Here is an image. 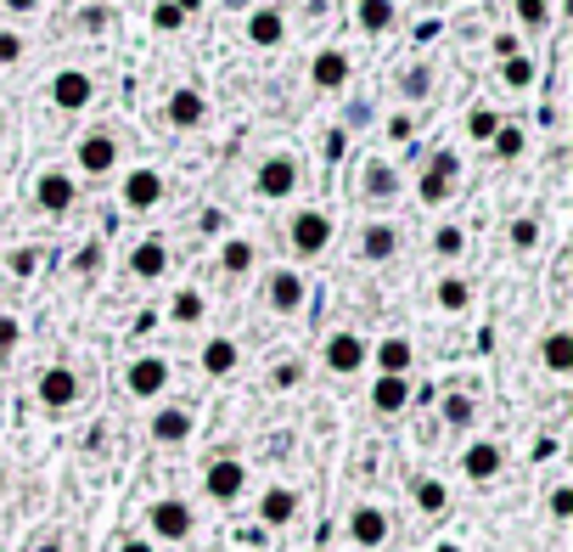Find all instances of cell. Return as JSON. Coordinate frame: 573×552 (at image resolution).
Instances as JSON below:
<instances>
[{
    "instance_id": "6da1fadb",
    "label": "cell",
    "mask_w": 573,
    "mask_h": 552,
    "mask_svg": "<svg viewBox=\"0 0 573 552\" xmlns=\"http://www.w3.org/2000/svg\"><path fill=\"white\" fill-rule=\"evenodd\" d=\"M456 181H461V158L450 147H438V152H427V170L416 181V198L422 204H445L450 192H456Z\"/></svg>"
},
{
    "instance_id": "7a4b0ae2",
    "label": "cell",
    "mask_w": 573,
    "mask_h": 552,
    "mask_svg": "<svg viewBox=\"0 0 573 552\" xmlns=\"http://www.w3.org/2000/svg\"><path fill=\"white\" fill-rule=\"evenodd\" d=\"M253 192H259V198H270V204L292 198V192H298V158H287V152H270V158H259Z\"/></svg>"
},
{
    "instance_id": "3957f363",
    "label": "cell",
    "mask_w": 573,
    "mask_h": 552,
    "mask_svg": "<svg viewBox=\"0 0 573 552\" xmlns=\"http://www.w3.org/2000/svg\"><path fill=\"white\" fill-rule=\"evenodd\" d=\"M287 243H292V254H303V259L326 254V243H332V220H326L321 209H298L292 225H287Z\"/></svg>"
},
{
    "instance_id": "277c9868",
    "label": "cell",
    "mask_w": 573,
    "mask_h": 552,
    "mask_svg": "<svg viewBox=\"0 0 573 552\" xmlns=\"http://www.w3.org/2000/svg\"><path fill=\"white\" fill-rule=\"evenodd\" d=\"M202 491H209V502H236L248 491V468L236 457H214L209 468H202Z\"/></svg>"
},
{
    "instance_id": "5b68a950",
    "label": "cell",
    "mask_w": 573,
    "mask_h": 552,
    "mask_svg": "<svg viewBox=\"0 0 573 552\" xmlns=\"http://www.w3.org/2000/svg\"><path fill=\"white\" fill-rule=\"evenodd\" d=\"M124 389L135 401H158L169 389V361H163V355H141V361H129L124 367Z\"/></svg>"
},
{
    "instance_id": "8992f818",
    "label": "cell",
    "mask_w": 573,
    "mask_h": 552,
    "mask_svg": "<svg viewBox=\"0 0 573 552\" xmlns=\"http://www.w3.org/2000/svg\"><path fill=\"white\" fill-rule=\"evenodd\" d=\"M147 525H152V536H158V541H186L197 518H191V507H186L180 496H163V502H152Z\"/></svg>"
},
{
    "instance_id": "52a82bcc",
    "label": "cell",
    "mask_w": 573,
    "mask_h": 552,
    "mask_svg": "<svg viewBox=\"0 0 573 552\" xmlns=\"http://www.w3.org/2000/svg\"><path fill=\"white\" fill-rule=\"evenodd\" d=\"M51 102H57L62 113H85V108L96 102V79H90L85 69H62V74L51 79Z\"/></svg>"
},
{
    "instance_id": "ba28073f",
    "label": "cell",
    "mask_w": 573,
    "mask_h": 552,
    "mask_svg": "<svg viewBox=\"0 0 573 552\" xmlns=\"http://www.w3.org/2000/svg\"><path fill=\"white\" fill-rule=\"evenodd\" d=\"M34 395H40V406H51V412H67L79 401V372L74 367H46L40 383H34Z\"/></svg>"
},
{
    "instance_id": "9c48e42d",
    "label": "cell",
    "mask_w": 573,
    "mask_h": 552,
    "mask_svg": "<svg viewBox=\"0 0 573 552\" xmlns=\"http://www.w3.org/2000/svg\"><path fill=\"white\" fill-rule=\"evenodd\" d=\"M365 361H371V344H365L360 333H332V339H326V372L349 378V372H360Z\"/></svg>"
},
{
    "instance_id": "30bf717a",
    "label": "cell",
    "mask_w": 573,
    "mask_h": 552,
    "mask_svg": "<svg viewBox=\"0 0 573 552\" xmlns=\"http://www.w3.org/2000/svg\"><path fill=\"white\" fill-rule=\"evenodd\" d=\"M79 170L85 175H113L119 170V142L108 136V130H90V136H79Z\"/></svg>"
},
{
    "instance_id": "8fae6325",
    "label": "cell",
    "mask_w": 573,
    "mask_h": 552,
    "mask_svg": "<svg viewBox=\"0 0 573 552\" xmlns=\"http://www.w3.org/2000/svg\"><path fill=\"white\" fill-rule=\"evenodd\" d=\"M264 299H270V310H276V316H298V310H303V299H310V287H303V277H298V271H270Z\"/></svg>"
},
{
    "instance_id": "7c38bea8",
    "label": "cell",
    "mask_w": 573,
    "mask_h": 552,
    "mask_svg": "<svg viewBox=\"0 0 573 552\" xmlns=\"http://www.w3.org/2000/svg\"><path fill=\"white\" fill-rule=\"evenodd\" d=\"M158 204H163V175L147 170V164L129 170V175H124V209H129V214H147V209H158Z\"/></svg>"
},
{
    "instance_id": "4fadbf2b",
    "label": "cell",
    "mask_w": 573,
    "mask_h": 552,
    "mask_svg": "<svg viewBox=\"0 0 573 552\" xmlns=\"http://www.w3.org/2000/svg\"><path fill=\"white\" fill-rule=\"evenodd\" d=\"M34 204H40L46 214H62V209H74V204H79V186H74V175H62V170H46L40 181H34Z\"/></svg>"
},
{
    "instance_id": "5bb4252c",
    "label": "cell",
    "mask_w": 573,
    "mask_h": 552,
    "mask_svg": "<svg viewBox=\"0 0 573 552\" xmlns=\"http://www.w3.org/2000/svg\"><path fill=\"white\" fill-rule=\"evenodd\" d=\"M500 463H506V451H500L495 440H472V445L461 451V474H466L472 484H489V479L500 474Z\"/></svg>"
},
{
    "instance_id": "9a60e30c",
    "label": "cell",
    "mask_w": 573,
    "mask_h": 552,
    "mask_svg": "<svg viewBox=\"0 0 573 552\" xmlns=\"http://www.w3.org/2000/svg\"><path fill=\"white\" fill-rule=\"evenodd\" d=\"M388 530H394V525H388V513H383V507H371V502H360V507L349 513V541H354V547H383Z\"/></svg>"
},
{
    "instance_id": "2e32d148",
    "label": "cell",
    "mask_w": 573,
    "mask_h": 552,
    "mask_svg": "<svg viewBox=\"0 0 573 552\" xmlns=\"http://www.w3.org/2000/svg\"><path fill=\"white\" fill-rule=\"evenodd\" d=\"M163 119L175 124V130H197L202 119H209V102H202V90H169V102H163Z\"/></svg>"
},
{
    "instance_id": "e0dca14e",
    "label": "cell",
    "mask_w": 573,
    "mask_h": 552,
    "mask_svg": "<svg viewBox=\"0 0 573 552\" xmlns=\"http://www.w3.org/2000/svg\"><path fill=\"white\" fill-rule=\"evenodd\" d=\"M248 40H253L259 51H276V46L287 40V17H282L276 7H253V12H248Z\"/></svg>"
},
{
    "instance_id": "ac0fdd59",
    "label": "cell",
    "mask_w": 573,
    "mask_h": 552,
    "mask_svg": "<svg viewBox=\"0 0 573 552\" xmlns=\"http://www.w3.org/2000/svg\"><path fill=\"white\" fill-rule=\"evenodd\" d=\"M360 186H365L371 204H394V198H399V164H394V158H371Z\"/></svg>"
},
{
    "instance_id": "d6986e66",
    "label": "cell",
    "mask_w": 573,
    "mask_h": 552,
    "mask_svg": "<svg viewBox=\"0 0 573 552\" xmlns=\"http://www.w3.org/2000/svg\"><path fill=\"white\" fill-rule=\"evenodd\" d=\"M360 254L371 259V266L394 259V254H399V225H394V220H371L365 232H360Z\"/></svg>"
},
{
    "instance_id": "ffe728a7",
    "label": "cell",
    "mask_w": 573,
    "mask_h": 552,
    "mask_svg": "<svg viewBox=\"0 0 573 552\" xmlns=\"http://www.w3.org/2000/svg\"><path fill=\"white\" fill-rule=\"evenodd\" d=\"M129 271L141 277V282H158V277H169V243H163V237H147V243H135V254H129Z\"/></svg>"
},
{
    "instance_id": "44dd1931",
    "label": "cell",
    "mask_w": 573,
    "mask_h": 552,
    "mask_svg": "<svg viewBox=\"0 0 573 552\" xmlns=\"http://www.w3.org/2000/svg\"><path fill=\"white\" fill-rule=\"evenodd\" d=\"M310 79H315V90H344L349 85V51H315Z\"/></svg>"
},
{
    "instance_id": "7402d4cb",
    "label": "cell",
    "mask_w": 573,
    "mask_h": 552,
    "mask_svg": "<svg viewBox=\"0 0 573 552\" xmlns=\"http://www.w3.org/2000/svg\"><path fill=\"white\" fill-rule=\"evenodd\" d=\"M152 440H158V445H186V440H191V412H186V406L152 412Z\"/></svg>"
},
{
    "instance_id": "603a6c76",
    "label": "cell",
    "mask_w": 573,
    "mask_h": 552,
    "mask_svg": "<svg viewBox=\"0 0 573 552\" xmlns=\"http://www.w3.org/2000/svg\"><path fill=\"white\" fill-rule=\"evenodd\" d=\"M539 361H546V372L568 378V372H573V333H568V328H551L546 344H539Z\"/></svg>"
},
{
    "instance_id": "cb8c5ba5",
    "label": "cell",
    "mask_w": 573,
    "mask_h": 552,
    "mask_svg": "<svg viewBox=\"0 0 573 552\" xmlns=\"http://www.w3.org/2000/svg\"><path fill=\"white\" fill-rule=\"evenodd\" d=\"M197 361H202V372H209V378H225V372H236V361H242V349H236V339H209V344H202V355H197Z\"/></svg>"
},
{
    "instance_id": "d4e9b609",
    "label": "cell",
    "mask_w": 573,
    "mask_h": 552,
    "mask_svg": "<svg viewBox=\"0 0 573 552\" xmlns=\"http://www.w3.org/2000/svg\"><path fill=\"white\" fill-rule=\"evenodd\" d=\"M411 361H416V349H411V339H383L377 344V367H383V378H404L411 372Z\"/></svg>"
},
{
    "instance_id": "484cf974",
    "label": "cell",
    "mask_w": 573,
    "mask_h": 552,
    "mask_svg": "<svg viewBox=\"0 0 573 552\" xmlns=\"http://www.w3.org/2000/svg\"><path fill=\"white\" fill-rule=\"evenodd\" d=\"M371 406H377L383 417L404 412V406H411V383H404V378H377V383H371Z\"/></svg>"
},
{
    "instance_id": "4316f807",
    "label": "cell",
    "mask_w": 573,
    "mask_h": 552,
    "mask_svg": "<svg viewBox=\"0 0 573 552\" xmlns=\"http://www.w3.org/2000/svg\"><path fill=\"white\" fill-rule=\"evenodd\" d=\"M292 513H298V496L287 491V484H270V491L259 496V518H264V525H292Z\"/></svg>"
},
{
    "instance_id": "83f0119b",
    "label": "cell",
    "mask_w": 573,
    "mask_h": 552,
    "mask_svg": "<svg viewBox=\"0 0 573 552\" xmlns=\"http://www.w3.org/2000/svg\"><path fill=\"white\" fill-rule=\"evenodd\" d=\"M354 23L365 28V35H388V28L399 23V12H394V0H360V7H354Z\"/></svg>"
},
{
    "instance_id": "f1b7e54d",
    "label": "cell",
    "mask_w": 573,
    "mask_h": 552,
    "mask_svg": "<svg viewBox=\"0 0 573 552\" xmlns=\"http://www.w3.org/2000/svg\"><path fill=\"white\" fill-rule=\"evenodd\" d=\"M253 259H259V254H253L248 237H225V243H220V266H225L231 277H248V271H253Z\"/></svg>"
},
{
    "instance_id": "f546056e",
    "label": "cell",
    "mask_w": 573,
    "mask_h": 552,
    "mask_svg": "<svg viewBox=\"0 0 573 552\" xmlns=\"http://www.w3.org/2000/svg\"><path fill=\"white\" fill-rule=\"evenodd\" d=\"M433 299H438V310H445V316H461V310L472 305V287H466L461 277H445V282L433 287Z\"/></svg>"
},
{
    "instance_id": "4dcf8cb0",
    "label": "cell",
    "mask_w": 573,
    "mask_h": 552,
    "mask_svg": "<svg viewBox=\"0 0 573 552\" xmlns=\"http://www.w3.org/2000/svg\"><path fill=\"white\" fill-rule=\"evenodd\" d=\"M534 74H539V69H534V57H523V51L500 62V79L512 85V90H528V85H534Z\"/></svg>"
},
{
    "instance_id": "1f68e13d",
    "label": "cell",
    "mask_w": 573,
    "mask_h": 552,
    "mask_svg": "<svg viewBox=\"0 0 573 552\" xmlns=\"http://www.w3.org/2000/svg\"><path fill=\"white\" fill-rule=\"evenodd\" d=\"M495 130H500V113H495V108L478 102V108L466 113V136H472V142H495Z\"/></svg>"
},
{
    "instance_id": "d6a6232c",
    "label": "cell",
    "mask_w": 573,
    "mask_h": 552,
    "mask_svg": "<svg viewBox=\"0 0 573 552\" xmlns=\"http://www.w3.org/2000/svg\"><path fill=\"white\" fill-rule=\"evenodd\" d=\"M416 507H422V513H445V507H450L445 479H416Z\"/></svg>"
},
{
    "instance_id": "836d02e7",
    "label": "cell",
    "mask_w": 573,
    "mask_h": 552,
    "mask_svg": "<svg viewBox=\"0 0 573 552\" xmlns=\"http://www.w3.org/2000/svg\"><path fill=\"white\" fill-rule=\"evenodd\" d=\"M512 12H518V23L534 35V28H546V23H551V0H512Z\"/></svg>"
},
{
    "instance_id": "e575fe53",
    "label": "cell",
    "mask_w": 573,
    "mask_h": 552,
    "mask_svg": "<svg viewBox=\"0 0 573 552\" xmlns=\"http://www.w3.org/2000/svg\"><path fill=\"white\" fill-rule=\"evenodd\" d=\"M169 321H180V328H191V321H202V294H175V305H169Z\"/></svg>"
},
{
    "instance_id": "d590c367",
    "label": "cell",
    "mask_w": 573,
    "mask_h": 552,
    "mask_svg": "<svg viewBox=\"0 0 573 552\" xmlns=\"http://www.w3.org/2000/svg\"><path fill=\"white\" fill-rule=\"evenodd\" d=\"M466 248V232H461V225H438V232H433V254L438 259H456Z\"/></svg>"
},
{
    "instance_id": "8d00e7d4",
    "label": "cell",
    "mask_w": 573,
    "mask_h": 552,
    "mask_svg": "<svg viewBox=\"0 0 573 552\" xmlns=\"http://www.w3.org/2000/svg\"><path fill=\"white\" fill-rule=\"evenodd\" d=\"M506 237H512V248H518V254H528V248L539 243V220H534V214H518V220H512V232H506Z\"/></svg>"
},
{
    "instance_id": "74e56055",
    "label": "cell",
    "mask_w": 573,
    "mask_h": 552,
    "mask_svg": "<svg viewBox=\"0 0 573 552\" xmlns=\"http://www.w3.org/2000/svg\"><path fill=\"white\" fill-rule=\"evenodd\" d=\"M438 412H445L450 429H466L472 424V395H445V406H438Z\"/></svg>"
},
{
    "instance_id": "f35d334b",
    "label": "cell",
    "mask_w": 573,
    "mask_h": 552,
    "mask_svg": "<svg viewBox=\"0 0 573 552\" xmlns=\"http://www.w3.org/2000/svg\"><path fill=\"white\" fill-rule=\"evenodd\" d=\"M495 152H500V158H518V152H523V130L500 124V130H495Z\"/></svg>"
},
{
    "instance_id": "ab89813d",
    "label": "cell",
    "mask_w": 573,
    "mask_h": 552,
    "mask_svg": "<svg viewBox=\"0 0 573 552\" xmlns=\"http://www.w3.org/2000/svg\"><path fill=\"white\" fill-rule=\"evenodd\" d=\"M7 266H12V277H34L40 271V248H12Z\"/></svg>"
},
{
    "instance_id": "60d3db41",
    "label": "cell",
    "mask_w": 573,
    "mask_h": 552,
    "mask_svg": "<svg viewBox=\"0 0 573 552\" xmlns=\"http://www.w3.org/2000/svg\"><path fill=\"white\" fill-rule=\"evenodd\" d=\"M152 23L163 28V35H175V28L186 23V12H175V7H169V0H158V7H152Z\"/></svg>"
},
{
    "instance_id": "b9f144b4",
    "label": "cell",
    "mask_w": 573,
    "mask_h": 552,
    "mask_svg": "<svg viewBox=\"0 0 573 552\" xmlns=\"http://www.w3.org/2000/svg\"><path fill=\"white\" fill-rule=\"evenodd\" d=\"M298 378H303V361H282L270 372V389H298Z\"/></svg>"
},
{
    "instance_id": "7bdbcfd3",
    "label": "cell",
    "mask_w": 573,
    "mask_h": 552,
    "mask_svg": "<svg viewBox=\"0 0 573 552\" xmlns=\"http://www.w3.org/2000/svg\"><path fill=\"white\" fill-rule=\"evenodd\" d=\"M17 57H23V35H12V28H0V69H12Z\"/></svg>"
},
{
    "instance_id": "ee69618b",
    "label": "cell",
    "mask_w": 573,
    "mask_h": 552,
    "mask_svg": "<svg viewBox=\"0 0 573 552\" xmlns=\"http://www.w3.org/2000/svg\"><path fill=\"white\" fill-rule=\"evenodd\" d=\"M399 90H404V96H427V90H433V74H427V69H411V74L399 79Z\"/></svg>"
},
{
    "instance_id": "f6af8a7d",
    "label": "cell",
    "mask_w": 573,
    "mask_h": 552,
    "mask_svg": "<svg viewBox=\"0 0 573 552\" xmlns=\"http://www.w3.org/2000/svg\"><path fill=\"white\" fill-rule=\"evenodd\" d=\"M546 507H551V518H573V484H557Z\"/></svg>"
},
{
    "instance_id": "bcb514c9",
    "label": "cell",
    "mask_w": 573,
    "mask_h": 552,
    "mask_svg": "<svg viewBox=\"0 0 573 552\" xmlns=\"http://www.w3.org/2000/svg\"><path fill=\"white\" fill-rule=\"evenodd\" d=\"M17 339H23L17 316H0V355H12V349H17Z\"/></svg>"
},
{
    "instance_id": "7dc6e473",
    "label": "cell",
    "mask_w": 573,
    "mask_h": 552,
    "mask_svg": "<svg viewBox=\"0 0 573 552\" xmlns=\"http://www.w3.org/2000/svg\"><path fill=\"white\" fill-rule=\"evenodd\" d=\"M411 130H416L411 119H404V113H394V119H388V142H411Z\"/></svg>"
},
{
    "instance_id": "c3c4849f",
    "label": "cell",
    "mask_w": 573,
    "mask_h": 552,
    "mask_svg": "<svg viewBox=\"0 0 573 552\" xmlns=\"http://www.w3.org/2000/svg\"><path fill=\"white\" fill-rule=\"evenodd\" d=\"M96 266H101V248H85V254H74V271H85V277H90Z\"/></svg>"
},
{
    "instance_id": "681fc988",
    "label": "cell",
    "mask_w": 573,
    "mask_h": 552,
    "mask_svg": "<svg viewBox=\"0 0 573 552\" xmlns=\"http://www.w3.org/2000/svg\"><path fill=\"white\" fill-rule=\"evenodd\" d=\"M495 57H500V62L518 57V35H495Z\"/></svg>"
},
{
    "instance_id": "f907efd6",
    "label": "cell",
    "mask_w": 573,
    "mask_h": 552,
    "mask_svg": "<svg viewBox=\"0 0 573 552\" xmlns=\"http://www.w3.org/2000/svg\"><path fill=\"white\" fill-rule=\"evenodd\" d=\"M40 0H7V12H34Z\"/></svg>"
},
{
    "instance_id": "816d5d0a",
    "label": "cell",
    "mask_w": 573,
    "mask_h": 552,
    "mask_svg": "<svg viewBox=\"0 0 573 552\" xmlns=\"http://www.w3.org/2000/svg\"><path fill=\"white\" fill-rule=\"evenodd\" d=\"M119 552H158V547H152V541H124Z\"/></svg>"
},
{
    "instance_id": "f5cc1de1",
    "label": "cell",
    "mask_w": 573,
    "mask_h": 552,
    "mask_svg": "<svg viewBox=\"0 0 573 552\" xmlns=\"http://www.w3.org/2000/svg\"><path fill=\"white\" fill-rule=\"evenodd\" d=\"M169 7H175V12H197V7H202V0H169Z\"/></svg>"
},
{
    "instance_id": "db71d44e",
    "label": "cell",
    "mask_w": 573,
    "mask_h": 552,
    "mask_svg": "<svg viewBox=\"0 0 573 552\" xmlns=\"http://www.w3.org/2000/svg\"><path fill=\"white\" fill-rule=\"evenodd\" d=\"M34 552H62V547H57V541H40V547H34Z\"/></svg>"
},
{
    "instance_id": "11a10c76",
    "label": "cell",
    "mask_w": 573,
    "mask_h": 552,
    "mask_svg": "<svg viewBox=\"0 0 573 552\" xmlns=\"http://www.w3.org/2000/svg\"><path fill=\"white\" fill-rule=\"evenodd\" d=\"M438 552H461V547H438Z\"/></svg>"
},
{
    "instance_id": "9f6ffc18",
    "label": "cell",
    "mask_w": 573,
    "mask_h": 552,
    "mask_svg": "<svg viewBox=\"0 0 573 552\" xmlns=\"http://www.w3.org/2000/svg\"><path fill=\"white\" fill-rule=\"evenodd\" d=\"M231 7H242V0H231Z\"/></svg>"
}]
</instances>
